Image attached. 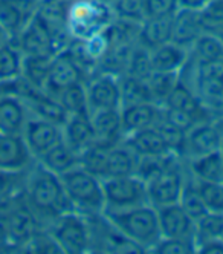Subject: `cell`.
<instances>
[{
	"mask_svg": "<svg viewBox=\"0 0 223 254\" xmlns=\"http://www.w3.org/2000/svg\"><path fill=\"white\" fill-rule=\"evenodd\" d=\"M23 194L40 225H51L58 216L75 211L67 197L60 176L45 169L40 162L34 164L26 175Z\"/></svg>",
	"mask_w": 223,
	"mask_h": 254,
	"instance_id": "6da1fadb",
	"label": "cell"
},
{
	"mask_svg": "<svg viewBox=\"0 0 223 254\" xmlns=\"http://www.w3.org/2000/svg\"><path fill=\"white\" fill-rule=\"evenodd\" d=\"M103 216L116 231L139 245L144 251H152L162 238L158 211L150 204L124 210H104Z\"/></svg>",
	"mask_w": 223,
	"mask_h": 254,
	"instance_id": "7a4b0ae2",
	"label": "cell"
},
{
	"mask_svg": "<svg viewBox=\"0 0 223 254\" xmlns=\"http://www.w3.org/2000/svg\"><path fill=\"white\" fill-rule=\"evenodd\" d=\"M115 19L113 9L104 0H72L67 5L66 26L73 40H89Z\"/></svg>",
	"mask_w": 223,
	"mask_h": 254,
	"instance_id": "3957f363",
	"label": "cell"
},
{
	"mask_svg": "<svg viewBox=\"0 0 223 254\" xmlns=\"http://www.w3.org/2000/svg\"><path fill=\"white\" fill-rule=\"evenodd\" d=\"M60 179L73 210L89 217L103 214L106 202L101 178L78 166L63 173Z\"/></svg>",
	"mask_w": 223,
	"mask_h": 254,
	"instance_id": "277c9868",
	"label": "cell"
},
{
	"mask_svg": "<svg viewBox=\"0 0 223 254\" xmlns=\"http://www.w3.org/2000/svg\"><path fill=\"white\" fill-rule=\"evenodd\" d=\"M61 253L83 254L92 251L94 247V230L92 217L78 211H69L58 216L48 231Z\"/></svg>",
	"mask_w": 223,
	"mask_h": 254,
	"instance_id": "5b68a950",
	"label": "cell"
},
{
	"mask_svg": "<svg viewBox=\"0 0 223 254\" xmlns=\"http://www.w3.org/2000/svg\"><path fill=\"white\" fill-rule=\"evenodd\" d=\"M187 178L188 170H185L180 156L173 155L159 172L145 181L148 204L155 208L177 204Z\"/></svg>",
	"mask_w": 223,
	"mask_h": 254,
	"instance_id": "8992f818",
	"label": "cell"
},
{
	"mask_svg": "<svg viewBox=\"0 0 223 254\" xmlns=\"http://www.w3.org/2000/svg\"><path fill=\"white\" fill-rule=\"evenodd\" d=\"M103 181L104 210H124L148 204L145 183L136 175L106 178Z\"/></svg>",
	"mask_w": 223,
	"mask_h": 254,
	"instance_id": "52a82bcc",
	"label": "cell"
},
{
	"mask_svg": "<svg viewBox=\"0 0 223 254\" xmlns=\"http://www.w3.org/2000/svg\"><path fill=\"white\" fill-rule=\"evenodd\" d=\"M14 40H17L15 45L23 52V56L54 57L55 54L63 51L55 34L39 12H35V15L26 23V26Z\"/></svg>",
	"mask_w": 223,
	"mask_h": 254,
	"instance_id": "ba28073f",
	"label": "cell"
},
{
	"mask_svg": "<svg viewBox=\"0 0 223 254\" xmlns=\"http://www.w3.org/2000/svg\"><path fill=\"white\" fill-rule=\"evenodd\" d=\"M22 136L35 161L43 156L48 150L63 141L61 126L52 121L31 115L23 127Z\"/></svg>",
	"mask_w": 223,
	"mask_h": 254,
	"instance_id": "9c48e42d",
	"label": "cell"
},
{
	"mask_svg": "<svg viewBox=\"0 0 223 254\" xmlns=\"http://www.w3.org/2000/svg\"><path fill=\"white\" fill-rule=\"evenodd\" d=\"M223 141V130L217 121L208 120L196 124L187 132L183 156L188 159L219 152Z\"/></svg>",
	"mask_w": 223,
	"mask_h": 254,
	"instance_id": "30bf717a",
	"label": "cell"
},
{
	"mask_svg": "<svg viewBox=\"0 0 223 254\" xmlns=\"http://www.w3.org/2000/svg\"><path fill=\"white\" fill-rule=\"evenodd\" d=\"M87 90L89 114L98 109H121V89L119 77L107 72H100L98 75L92 77Z\"/></svg>",
	"mask_w": 223,
	"mask_h": 254,
	"instance_id": "8fae6325",
	"label": "cell"
},
{
	"mask_svg": "<svg viewBox=\"0 0 223 254\" xmlns=\"http://www.w3.org/2000/svg\"><path fill=\"white\" fill-rule=\"evenodd\" d=\"M83 77V69L70 57V54L66 49H63L58 54H55L52 59L45 92L52 97H57L67 86L75 84L78 81H84Z\"/></svg>",
	"mask_w": 223,
	"mask_h": 254,
	"instance_id": "7c38bea8",
	"label": "cell"
},
{
	"mask_svg": "<svg viewBox=\"0 0 223 254\" xmlns=\"http://www.w3.org/2000/svg\"><path fill=\"white\" fill-rule=\"evenodd\" d=\"M40 0H0V28L8 39H15L35 15Z\"/></svg>",
	"mask_w": 223,
	"mask_h": 254,
	"instance_id": "4fadbf2b",
	"label": "cell"
},
{
	"mask_svg": "<svg viewBox=\"0 0 223 254\" xmlns=\"http://www.w3.org/2000/svg\"><path fill=\"white\" fill-rule=\"evenodd\" d=\"M34 161L22 133H0V170L26 172Z\"/></svg>",
	"mask_w": 223,
	"mask_h": 254,
	"instance_id": "5bb4252c",
	"label": "cell"
},
{
	"mask_svg": "<svg viewBox=\"0 0 223 254\" xmlns=\"http://www.w3.org/2000/svg\"><path fill=\"white\" fill-rule=\"evenodd\" d=\"M162 238H179L194 241V222L179 204L156 208Z\"/></svg>",
	"mask_w": 223,
	"mask_h": 254,
	"instance_id": "9a60e30c",
	"label": "cell"
},
{
	"mask_svg": "<svg viewBox=\"0 0 223 254\" xmlns=\"http://www.w3.org/2000/svg\"><path fill=\"white\" fill-rule=\"evenodd\" d=\"M89 118L94 129L95 142L104 146H115L122 141L121 109H98V111H92Z\"/></svg>",
	"mask_w": 223,
	"mask_h": 254,
	"instance_id": "2e32d148",
	"label": "cell"
},
{
	"mask_svg": "<svg viewBox=\"0 0 223 254\" xmlns=\"http://www.w3.org/2000/svg\"><path fill=\"white\" fill-rule=\"evenodd\" d=\"M159 118H161V106L153 101L121 107L122 135L127 136L141 129L152 127L159 121Z\"/></svg>",
	"mask_w": 223,
	"mask_h": 254,
	"instance_id": "e0dca14e",
	"label": "cell"
},
{
	"mask_svg": "<svg viewBox=\"0 0 223 254\" xmlns=\"http://www.w3.org/2000/svg\"><path fill=\"white\" fill-rule=\"evenodd\" d=\"M162 106L168 109H174V111H179L183 114H188L199 123L211 120L210 111L203 106L197 94L188 86H185L180 80L170 92V95L165 98Z\"/></svg>",
	"mask_w": 223,
	"mask_h": 254,
	"instance_id": "ac0fdd59",
	"label": "cell"
},
{
	"mask_svg": "<svg viewBox=\"0 0 223 254\" xmlns=\"http://www.w3.org/2000/svg\"><path fill=\"white\" fill-rule=\"evenodd\" d=\"M29 117L28 106L17 94L0 95V133H22Z\"/></svg>",
	"mask_w": 223,
	"mask_h": 254,
	"instance_id": "d6986e66",
	"label": "cell"
},
{
	"mask_svg": "<svg viewBox=\"0 0 223 254\" xmlns=\"http://www.w3.org/2000/svg\"><path fill=\"white\" fill-rule=\"evenodd\" d=\"M122 142L138 156H164L173 153L156 126L141 129L122 138Z\"/></svg>",
	"mask_w": 223,
	"mask_h": 254,
	"instance_id": "ffe728a7",
	"label": "cell"
},
{
	"mask_svg": "<svg viewBox=\"0 0 223 254\" xmlns=\"http://www.w3.org/2000/svg\"><path fill=\"white\" fill-rule=\"evenodd\" d=\"M138 161H139V156L121 141L109 149L106 162H104V169L101 173V179L136 175Z\"/></svg>",
	"mask_w": 223,
	"mask_h": 254,
	"instance_id": "44dd1931",
	"label": "cell"
},
{
	"mask_svg": "<svg viewBox=\"0 0 223 254\" xmlns=\"http://www.w3.org/2000/svg\"><path fill=\"white\" fill-rule=\"evenodd\" d=\"M153 72H171L179 74L185 63L188 62L190 49L179 46L173 42L164 43L150 51Z\"/></svg>",
	"mask_w": 223,
	"mask_h": 254,
	"instance_id": "7402d4cb",
	"label": "cell"
},
{
	"mask_svg": "<svg viewBox=\"0 0 223 254\" xmlns=\"http://www.w3.org/2000/svg\"><path fill=\"white\" fill-rule=\"evenodd\" d=\"M63 141L78 155L95 142L89 115H69L63 124Z\"/></svg>",
	"mask_w": 223,
	"mask_h": 254,
	"instance_id": "603a6c76",
	"label": "cell"
},
{
	"mask_svg": "<svg viewBox=\"0 0 223 254\" xmlns=\"http://www.w3.org/2000/svg\"><path fill=\"white\" fill-rule=\"evenodd\" d=\"M203 32L200 12L191 9H179L173 17V34L171 42L190 49L196 39Z\"/></svg>",
	"mask_w": 223,
	"mask_h": 254,
	"instance_id": "cb8c5ba5",
	"label": "cell"
},
{
	"mask_svg": "<svg viewBox=\"0 0 223 254\" xmlns=\"http://www.w3.org/2000/svg\"><path fill=\"white\" fill-rule=\"evenodd\" d=\"M174 17V15H173ZM173 17H156L145 19L138 31V43L147 49H155L164 43L171 42L173 34Z\"/></svg>",
	"mask_w": 223,
	"mask_h": 254,
	"instance_id": "d4e9b609",
	"label": "cell"
},
{
	"mask_svg": "<svg viewBox=\"0 0 223 254\" xmlns=\"http://www.w3.org/2000/svg\"><path fill=\"white\" fill-rule=\"evenodd\" d=\"M37 162H40L45 169L57 176H61L63 173L80 166V155L72 150L64 141H61L37 159Z\"/></svg>",
	"mask_w": 223,
	"mask_h": 254,
	"instance_id": "484cf974",
	"label": "cell"
},
{
	"mask_svg": "<svg viewBox=\"0 0 223 254\" xmlns=\"http://www.w3.org/2000/svg\"><path fill=\"white\" fill-rule=\"evenodd\" d=\"M187 170L194 179L223 183V155L219 150L203 156L191 158L188 159Z\"/></svg>",
	"mask_w": 223,
	"mask_h": 254,
	"instance_id": "4316f807",
	"label": "cell"
},
{
	"mask_svg": "<svg viewBox=\"0 0 223 254\" xmlns=\"http://www.w3.org/2000/svg\"><path fill=\"white\" fill-rule=\"evenodd\" d=\"M23 52L11 40L0 43V84L15 83L22 78Z\"/></svg>",
	"mask_w": 223,
	"mask_h": 254,
	"instance_id": "83f0119b",
	"label": "cell"
},
{
	"mask_svg": "<svg viewBox=\"0 0 223 254\" xmlns=\"http://www.w3.org/2000/svg\"><path fill=\"white\" fill-rule=\"evenodd\" d=\"M190 57L197 64L223 60V40L214 34L202 32L190 48Z\"/></svg>",
	"mask_w": 223,
	"mask_h": 254,
	"instance_id": "f1b7e54d",
	"label": "cell"
},
{
	"mask_svg": "<svg viewBox=\"0 0 223 254\" xmlns=\"http://www.w3.org/2000/svg\"><path fill=\"white\" fill-rule=\"evenodd\" d=\"M52 59L51 56H23L22 80L35 89L45 90Z\"/></svg>",
	"mask_w": 223,
	"mask_h": 254,
	"instance_id": "f546056e",
	"label": "cell"
},
{
	"mask_svg": "<svg viewBox=\"0 0 223 254\" xmlns=\"http://www.w3.org/2000/svg\"><path fill=\"white\" fill-rule=\"evenodd\" d=\"M55 98L63 106L67 115H89L87 90L84 81L67 86Z\"/></svg>",
	"mask_w": 223,
	"mask_h": 254,
	"instance_id": "4dcf8cb0",
	"label": "cell"
},
{
	"mask_svg": "<svg viewBox=\"0 0 223 254\" xmlns=\"http://www.w3.org/2000/svg\"><path fill=\"white\" fill-rule=\"evenodd\" d=\"M193 90L208 111H223V81L214 78H196Z\"/></svg>",
	"mask_w": 223,
	"mask_h": 254,
	"instance_id": "1f68e13d",
	"label": "cell"
},
{
	"mask_svg": "<svg viewBox=\"0 0 223 254\" xmlns=\"http://www.w3.org/2000/svg\"><path fill=\"white\" fill-rule=\"evenodd\" d=\"M119 89H121V107L153 101L145 80L122 74L119 77Z\"/></svg>",
	"mask_w": 223,
	"mask_h": 254,
	"instance_id": "d6a6232c",
	"label": "cell"
},
{
	"mask_svg": "<svg viewBox=\"0 0 223 254\" xmlns=\"http://www.w3.org/2000/svg\"><path fill=\"white\" fill-rule=\"evenodd\" d=\"M177 204L182 207V210L185 213L188 214V217L193 222L199 221L202 216H205L208 213V208L205 207V204H203L194 179L190 173H188L187 183H185V187L182 190V194H180V199Z\"/></svg>",
	"mask_w": 223,
	"mask_h": 254,
	"instance_id": "836d02e7",
	"label": "cell"
},
{
	"mask_svg": "<svg viewBox=\"0 0 223 254\" xmlns=\"http://www.w3.org/2000/svg\"><path fill=\"white\" fill-rule=\"evenodd\" d=\"M153 103L162 106L165 98L170 95L174 86L179 83V74L171 72H152V75L145 80Z\"/></svg>",
	"mask_w": 223,
	"mask_h": 254,
	"instance_id": "e575fe53",
	"label": "cell"
},
{
	"mask_svg": "<svg viewBox=\"0 0 223 254\" xmlns=\"http://www.w3.org/2000/svg\"><path fill=\"white\" fill-rule=\"evenodd\" d=\"M152 72H153V67H152L150 49H147L141 43L133 45L124 74L141 78V80H147L152 75Z\"/></svg>",
	"mask_w": 223,
	"mask_h": 254,
	"instance_id": "d590c367",
	"label": "cell"
},
{
	"mask_svg": "<svg viewBox=\"0 0 223 254\" xmlns=\"http://www.w3.org/2000/svg\"><path fill=\"white\" fill-rule=\"evenodd\" d=\"M223 234V213L208 211L194 222V247L207 239H220Z\"/></svg>",
	"mask_w": 223,
	"mask_h": 254,
	"instance_id": "8d00e7d4",
	"label": "cell"
},
{
	"mask_svg": "<svg viewBox=\"0 0 223 254\" xmlns=\"http://www.w3.org/2000/svg\"><path fill=\"white\" fill-rule=\"evenodd\" d=\"M116 19L141 25L145 20L144 0H110Z\"/></svg>",
	"mask_w": 223,
	"mask_h": 254,
	"instance_id": "74e56055",
	"label": "cell"
},
{
	"mask_svg": "<svg viewBox=\"0 0 223 254\" xmlns=\"http://www.w3.org/2000/svg\"><path fill=\"white\" fill-rule=\"evenodd\" d=\"M194 183L208 211L223 213V183H210V181L199 179H194Z\"/></svg>",
	"mask_w": 223,
	"mask_h": 254,
	"instance_id": "f35d334b",
	"label": "cell"
},
{
	"mask_svg": "<svg viewBox=\"0 0 223 254\" xmlns=\"http://www.w3.org/2000/svg\"><path fill=\"white\" fill-rule=\"evenodd\" d=\"M162 109V107H161ZM158 127V130L161 132V135L164 136L167 146L168 149L177 155V156H183V149H185V139H187V132L179 129V127L173 126L171 123L165 121L162 117L159 118V121L155 124Z\"/></svg>",
	"mask_w": 223,
	"mask_h": 254,
	"instance_id": "ab89813d",
	"label": "cell"
},
{
	"mask_svg": "<svg viewBox=\"0 0 223 254\" xmlns=\"http://www.w3.org/2000/svg\"><path fill=\"white\" fill-rule=\"evenodd\" d=\"M26 172H2L0 170V202L22 193L26 183Z\"/></svg>",
	"mask_w": 223,
	"mask_h": 254,
	"instance_id": "60d3db41",
	"label": "cell"
},
{
	"mask_svg": "<svg viewBox=\"0 0 223 254\" xmlns=\"http://www.w3.org/2000/svg\"><path fill=\"white\" fill-rule=\"evenodd\" d=\"M152 251L158 254H188L194 253L196 247L193 239L161 238V241L152 248Z\"/></svg>",
	"mask_w": 223,
	"mask_h": 254,
	"instance_id": "b9f144b4",
	"label": "cell"
},
{
	"mask_svg": "<svg viewBox=\"0 0 223 254\" xmlns=\"http://www.w3.org/2000/svg\"><path fill=\"white\" fill-rule=\"evenodd\" d=\"M179 9V0H144L145 19L173 17Z\"/></svg>",
	"mask_w": 223,
	"mask_h": 254,
	"instance_id": "7bdbcfd3",
	"label": "cell"
},
{
	"mask_svg": "<svg viewBox=\"0 0 223 254\" xmlns=\"http://www.w3.org/2000/svg\"><path fill=\"white\" fill-rule=\"evenodd\" d=\"M196 251L202 254H223L222 239H207L196 245Z\"/></svg>",
	"mask_w": 223,
	"mask_h": 254,
	"instance_id": "ee69618b",
	"label": "cell"
},
{
	"mask_svg": "<svg viewBox=\"0 0 223 254\" xmlns=\"http://www.w3.org/2000/svg\"><path fill=\"white\" fill-rule=\"evenodd\" d=\"M213 0H179V6L182 9H191V11H202L207 8Z\"/></svg>",
	"mask_w": 223,
	"mask_h": 254,
	"instance_id": "f6af8a7d",
	"label": "cell"
},
{
	"mask_svg": "<svg viewBox=\"0 0 223 254\" xmlns=\"http://www.w3.org/2000/svg\"><path fill=\"white\" fill-rule=\"evenodd\" d=\"M5 40H8V37H6V34H5V31L0 28V43L2 42H5Z\"/></svg>",
	"mask_w": 223,
	"mask_h": 254,
	"instance_id": "bcb514c9",
	"label": "cell"
},
{
	"mask_svg": "<svg viewBox=\"0 0 223 254\" xmlns=\"http://www.w3.org/2000/svg\"><path fill=\"white\" fill-rule=\"evenodd\" d=\"M219 124H220V127H222V130H223V120H220V121H217Z\"/></svg>",
	"mask_w": 223,
	"mask_h": 254,
	"instance_id": "7dc6e473",
	"label": "cell"
},
{
	"mask_svg": "<svg viewBox=\"0 0 223 254\" xmlns=\"http://www.w3.org/2000/svg\"><path fill=\"white\" fill-rule=\"evenodd\" d=\"M220 152H222V155H223V141H222V147H220Z\"/></svg>",
	"mask_w": 223,
	"mask_h": 254,
	"instance_id": "c3c4849f",
	"label": "cell"
},
{
	"mask_svg": "<svg viewBox=\"0 0 223 254\" xmlns=\"http://www.w3.org/2000/svg\"><path fill=\"white\" fill-rule=\"evenodd\" d=\"M58 2H72V0H58Z\"/></svg>",
	"mask_w": 223,
	"mask_h": 254,
	"instance_id": "681fc988",
	"label": "cell"
},
{
	"mask_svg": "<svg viewBox=\"0 0 223 254\" xmlns=\"http://www.w3.org/2000/svg\"><path fill=\"white\" fill-rule=\"evenodd\" d=\"M220 239H222V241H223V234H222V238H220Z\"/></svg>",
	"mask_w": 223,
	"mask_h": 254,
	"instance_id": "f907efd6",
	"label": "cell"
},
{
	"mask_svg": "<svg viewBox=\"0 0 223 254\" xmlns=\"http://www.w3.org/2000/svg\"><path fill=\"white\" fill-rule=\"evenodd\" d=\"M104 2H110V0H104Z\"/></svg>",
	"mask_w": 223,
	"mask_h": 254,
	"instance_id": "816d5d0a",
	"label": "cell"
},
{
	"mask_svg": "<svg viewBox=\"0 0 223 254\" xmlns=\"http://www.w3.org/2000/svg\"><path fill=\"white\" fill-rule=\"evenodd\" d=\"M222 81H223V75H222Z\"/></svg>",
	"mask_w": 223,
	"mask_h": 254,
	"instance_id": "f5cc1de1",
	"label": "cell"
}]
</instances>
